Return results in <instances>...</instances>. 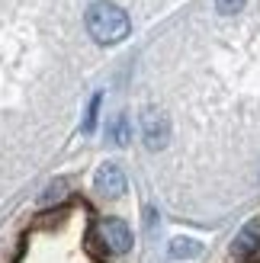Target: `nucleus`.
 Returning <instances> with one entry per match:
<instances>
[{"label": "nucleus", "mask_w": 260, "mask_h": 263, "mask_svg": "<svg viewBox=\"0 0 260 263\" xmlns=\"http://www.w3.org/2000/svg\"><path fill=\"white\" fill-rule=\"evenodd\" d=\"M231 257L238 263H251L260 257V218H251L248 225H244L235 241H231Z\"/></svg>", "instance_id": "20e7f679"}, {"label": "nucleus", "mask_w": 260, "mask_h": 263, "mask_svg": "<svg viewBox=\"0 0 260 263\" xmlns=\"http://www.w3.org/2000/svg\"><path fill=\"white\" fill-rule=\"evenodd\" d=\"M128 138H132V128H128V119L119 112V116H116V119L109 122V141H113V144H119V148H125Z\"/></svg>", "instance_id": "0eeeda50"}, {"label": "nucleus", "mask_w": 260, "mask_h": 263, "mask_svg": "<svg viewBox=\"0 0 260 263\" xmlns=\"http://www.w3.org/2000/svg\"><path fill=\"white\" fill-rule=\"evenodd\" d=\"M215 10L222 13V16H235V13L244 10V0H215Z\"/></svg>", "instance_id": "1a4fd4ad"}, {"label": "nucleus", "mask_w": 260, "mask_h": 263, "mask_svg": "<svg viewBox=\"0 0 260 263\" xmlns=\"http://www.w3.org/2000/svg\"><path fill=\"white\" fill-rule=\"evenodd\" d=\"M87 32L90 39H94L97 45H119L128 39V32H132V20H128V13L113 4V0H97V4L87 7Z\"/></svg>", "instance_id": "f257e3e1"}, {"label": "nucleus", "mask_w": 260, "mask_h": 263, "mask_svg": "<svg viewBox=\"0 0 260 263\" xmlns=\"http://www.w3.org/2000/svg\"><path fill=\"white\" fill-rule=\"evenodd\" d=\"M141 141L148 151H161L171 141V119L164 109H145L141 112Z\"/></svg>", "instance_id": "f03ea898"}, {"label": "nucleus", "mask_w": 260, "mask_h": 263, "mask_svg": "<svg viewBox=\"0 0 260 263\" xmlns=\"http://www.w3.org/2000/svg\"><path fill=\"white\" fill-rule=\"evenodd\" d=\"M94 186L97 193H103L106 199H119L128 190V180H125V170L119 164H100L97 177H94Z\"/></svg>", "instance_id": "39448f33"}, {"label": "nucleus", "mask_w": 260, "mask_h": 263, "mask_svg": "<svg viewBox=\"0 0 260 263\" xmlns=\"http://www.w3.org/2000/svg\"><path fill=\"white\" fill-rule=\"evenodd\" d=\"M171 260H183V257H199L202 254V244L193 241V238H174L171 241Z\"/></svg>", "instance_id": "423d86ee"}, {"label": "nucleus", "mask_w": 260, "mask_h": 263, "mask_svg": "<svg viewBox=\"0 0 260 263\" xmlns=\"http://www.w3.org/2000/svg\"><path fill=\"white\" fill-rule=\"evenodd\" d=\"M97 238L103 241V247H106L109 254H128L132 251L135 234H132V228H128L122 218H103L97 225Z\"/></svg>", "instance_id": "7ed1b4c3"}, {"label": "nucleus", "mask_w": 260, "mask_h": 263, "mask_svg": "<svg viewBox=\"0 0 260 263\" xmlns=\"http://www.w3.org/2000/svg\"><path fill=\"white\" fill-rule=\"evenodd\" d=\"M100 103H103V97L100 93H94V100H90V106H87V116H84V132L90 135V132L97 128V116H100Z\"/></svg>", "instance_id": "6e6552de"}]
</instances>
